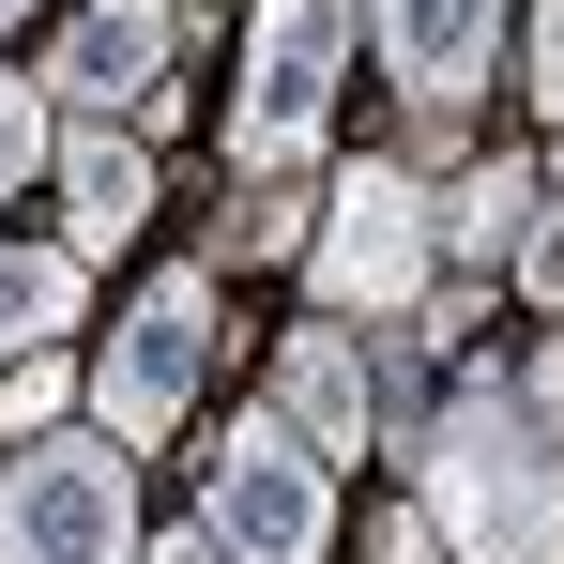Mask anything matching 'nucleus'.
Here are the masks:
<instances>
[{
    "label": "nucleus",
    "instance_id": "2",
    "mask_svg": "<svg viewBox=\"0 0 564 564\" xmlns=\"http://www.w3.org/2000/svg\"><path fill=\"white\" fill-rule=\"evenodd\" d=\"M351 46H367V0H260L245 15V77H229V169L290 184L321 153V122L351 93Z\"/></svg>",
    "mask_w": 564,
    "mask_h": 564
},
{
    "label": "nucleus",
    "instance_id": "7",
    "mask_svg": "<svg viewBox=\"0 0 564 564\" xmlns=\"http://www.w3.org/2000/svg\"><path fill=\"white\" fill-rule=\"evenodd\" d=\"M367 46H381V77H397V107L443 138L488 93V62H503V0H367Z\"/></svg>",
    "mask_w": 564,
    "mask_h": 564
},
{
    "label": "nucleus",
    "instance_id": "4",
    "mask_svg": "<svg viewBox=\"0 0 564 564\" xmlns=\"http://www.w3.org/2000/svg\"><path fill=\"white\" fill-rule=\"evenodd\" d=\"M198 519H214L229 564H321L336 550V458L290 412H229L198 443Z\"/></svg>",
    "mask_w": 564,
    "mask_h": 564
},
{
    "label": "nucleus",
    "instance_id": "20",
    "mask_svg": "<svg viewBox=\"0 0 564 564\" xmlns=\"http://www.w3.org/2000/svg\"><path fill=\"white\" fill-rule=\"evenodd\" d=\"M15 15H31V0H0V31H15Z\"/></svg>",
    "mask_w": 564,
    "mask_h": 564
},
{
    "label": "nucleus",
    "instance_id": "3",
    "mask_svg": "<svg viewBox=\"0 0 564 564\" xmlns=\"http://www.w3.org/2000/svg\"><path fill=\"white\" fill-rule=\"evenodd\" d=\"M198 381H214V260H169V275H138V290H122V321L93 336L77 412H93L122 458H153V443L198 412Z\"/></svg>",
    "mask_w": 564,
    "mask_h": 564
},
{
    "label": "nucleus",
    "instance_id": "17",
    "mask_svg": "<svg viewBox=\"0 0 564 564\" xmlns=\"http://www.w3.org/2000/svg\"><path fill=\"white\" fill-rule=\"evenodd\" d=\"M519 93L564 122V0H534V15H519Z\"/></svg>",
    "mask_w": 564,
    "mask_h": 564
},
{
    "label": "nucleus",
    "instance_id": "15",
    "mask_svg": "<svg viewBox=\"0 0 564 564\" xmlns=\"http://www.w3.org/2000/svg\"><path fill=\"white\" fill-rule=\"evenodd\" d=\"M305 229H321V214H305L290 184H245V198H229V245H260V260H305Z\"/></svg>",
    "mask_w": 564,
    "mask_h": 564
},
{
    "label": "nucleus",
    "instance_id": "13",
    "mask_svg": "<svg viewBox=\"0 0 564 564\" xmlns=\"http://www.w3.org/2000/svg\"><path fill=\"white\" fill-rule=\"evenodd\" d=\"M46 153H62V107H46V77H15V62H0V198L46 184Z\"/></svg>",
    "mask_w": 564,
    "mask_h": 564
},
{
    "label": "nucleus",
    "instance_id": "14",
    "mask_svg": "<svg viewBox=\"0 0 564 564\" xmlns=\"http://www.w3.org/2000/svg\"><path fill=\"white\" fill-rule=\"evenodd\" d=\"M0 427H15V443L77 427V367H62V351H15V367H0Z\"/></svg>",
    "mask_w": 564,
    "mask_h": 564
},
{
    "label": "nucleus",
    "instance_id": "16",
    "mask_svg": "<svg viewBox=\"0 0 564 564\" xmlns=\"http://www.w3.org/2000/svg\"><path fill=\"white\" fill-rule=\"evenodd\" d=\"M503 290H534L564 321V198H534V229H519V260H503Z\"/></svg>",
    "mask_w": 564,
    "mask_h": 564
},
{
    "label": "nucleus",
    "instance_id": "6",
    "mask_svg": "<svg viewBox=\"0 0 564 564\" xmlns=\"http://www.w3.org/2000/svg\"><path fill=\"white\" fill-rule=\"evenodd\" d=\"M138 458L107 427H46L0 458V564H138Z\"/></svg>",
    "mask_w": 564,
    "mask_h": 564
},
{
    "label": "nucleus",
    "instance_id": "10",
    "mask_svg": "<svg viewBox=\"0 0 564 564\" xmlns=\"http://www.w3.org/2000/svg\"><path fill=\"white\" fill-rule=\"evenodd\" d=\"M275 412L351 473V458L381 443V367H367V336H351V321H305V336L275 351Z\"/></svg>",
    "mask_w": 564,
    "mask_h": 564
},
{
    "label": "nucleus",
    "instance_id": "5",
    "mask_svg": "<svg viewBox=\"0 0 564 564\" xmlns=\"http://www.w3.org/2000/svg\"><path fill=\"white\" fill-rule=\"evenodd\" d=\"M427 260H443V229H427V169H336L321 198V229H305V290H321V321H412L427 305Z\"/></svg>",
    "mask_w": 564,
    "mask_h": 564
},
{
    "label": "nucleus",
    "instance_id": "9",
    "mask_svg": "<svg viewBox=\"0 0 564 564\" xmlns=\"http://www.w3.org/2000/svg\"><path fill=\"white\" fill-rule=\"evenodd\" d=\"M46 184H62V245H77V260H122V245L153 229V198H169L138 122H77V138L46 153Z\"/></svg>",
    "mask_w": 564,
    "mask_h": 564
},
{
    "label": "nucleus",
    "instance_id": "8",
    "mask_svg": "<svg viewBox=\"0 0 564 564\" xmlns=\"http://www.w3.org/2000/svg\"><path fill=\"white\" fill-rule=\"evenodd\" d=\"M169 15H184V0H77V15H62V46L31 62V77H46V107H93V122H122V107H138L169 62H184V31H169Z\"/></svg>",
    "mask_w": 564,
    "mask_h": 564
},
{
    "label": "nucleus",
    "instance_id": "19",
    "mask_svg": "<svg viewBox=\"0 0 564 564\" xmlns=\"http://www.w3.org/2000/svg\"><path fill=\"white\" fill-rule=\"evenodd\" d=\"M138 564H229V550H214V519H184V534H138Z\"/></svg>",
    "mask_w": 564,
    "mask_h": 564
},
{
    "label": "nucleus",
    "instance_id": "18",
    "mask_svg": "<svg viewBox=\"0 0 564 564\" xmlns=\"http://www.w3.org/2000/svg\"><path fill=\"white\" fill-rule=\"evenodd\" d=\"M367 564H458V550L427 534V503H381V519H367Z\"/></svg>",
    "mask_w": 564,
    "mask_h": 564
},
{
    "label": "nucleus",
    "instance_id": "12",
    "mask_svg": "<svg viewBox=\"0 0 564 564\" xmlns=\"http://www.w3.org/2000/svg\"><path fill=\"white\" fill-rule=\"evenodd\" d=\"M93 321V260L77 245H0V367L15 351H62Z\"/></svg>",
    "mask_w": 564,
    "mask_h": 564
},
{
    "label": "nucleus",
    "instance_id": "11",
    "mask_svg": "<svg viewBox=\"0 0 564 564\" xmlns=\"http://www.w3.org/2000/svg\"><path fill=\"white\" fill-rule=\"evenodd\" d=\"M534 198H550V184H534V153H473L458 184L427 198V229L458 245L473 275H503V260H519V229H534Z\"/></svg>",
    "mask_w": 564,
    "mask_h": 564
},
{
    "label": "nucleus",
    "instance_id": "1",
    "mask_svg": "<svg viewBox=\"0 0 564 564\" xmlns=\"http://www.w3.org/2000/svg\"><path fill=\"white\" fill-rule=\"evenodd\" d=\"M412 488H427V534L458 564H564V336L534 367L473 351L412 412Z\"/></svg>",
    "mask_w": 564,
    "mask_h": 564
}]
</instances>
